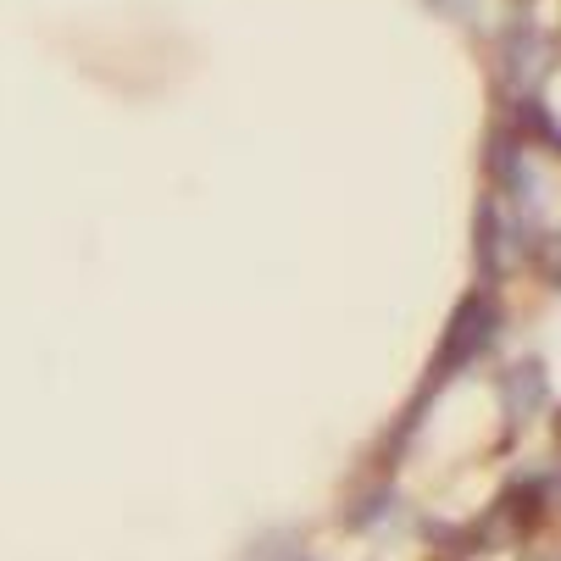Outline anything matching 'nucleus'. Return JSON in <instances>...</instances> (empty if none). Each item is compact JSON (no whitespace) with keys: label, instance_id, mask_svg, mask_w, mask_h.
I'll return each instance as SVG.
<instances>
[{"label":"nucleus","instance_id":"f257e3e1","mask_svg":"<svg viewBox=\"0 0 561 561\" xmlns=\"http://www.w3.org/2000/svg\"><path fill=\"white\" fill-rule=\"evenodd\" d=\"M512 233H517V222H512V211L501 206V195L478 201V211H472V267H478V289H495V284L506 278V267H512L506 239H512Z\"/></svg>","mask_w":561,"mask_h":561},{"label":"nucleus","instance_id":"f03ea898","mask_svg":"<svg viewBox=\"0 0 561 561\" xmlns=\"http://www.w3.org/2000/svg\"><path fill=\"white\" fill-rule=\"evenodd\" d=\"M501 407H506V417L517 428L545 417V407H550V373H545L539 356H523V362H512L501 373Z\"/></svg>","mask_w":561,"mask_h":561},{"label":"nucleus","instance_id":"7ed1b4c3","mask_svg":"<svg viewBox=\"0 0 561 561\" xmlns=\"http://www.w3.org/2000/svg\"><path fill=\"white\" fill-rule=\"evenodd\" d=\"M501 56H506V78H512V84H523L528 67H539V61L550 56V45L539 39L534 23H512V34L501 39Z\"/></svg>","mask_w":561,"mask_h":561},{"label":"nucleus","instance_id":"20e7f679","mask_svg":"<svg viewBox=\"0 0 561 561\" xmlns=\"http://www.w3.org/2000/svg\"><path fill=\"white\" fill-rule=\"evenodd\" d=\"M512 134H517L523 145H528V139H539V145H550V150L561 156V123H556L539 101H517V128H512Z\"/></svg>","mask_w":561,"mask_h":561},{"label":"nucleus","instance_id":"39448f33","mask_svg":"<svg viewBox=\"0 0 561 561\" xmlns=\"http://www.w3.org/2000/svg\"><path fill=\"white\" fill-rule=\"evenodd\" d=\"M534 262H539L545 278L561 289V233H545V239H539V245H534Z\"/></svg>","mask_w":561,"mask_h":561},{"label":"nucleus","instance_id":"423d86ee","mask_svg":"<svg viewBox=\"0 0 561 561\" xmlns=\"http://www.w3.org/2000/svg\"><path fill=\"white\" fill-rule=\"evenodd\" d=\"M428 7L445 12V18H456V23H461V18H478V0H428Z\"/></svg>","mask_w":561,"mask_h":561},{"label":"nucleus","instance_id":"0eeeda50","mask_svg":"<svg viewBox=\"0 0 561 561\" xmlns=\"http://www.w3.org/2000/svg\"><path fill=\"white\" fill-rule=\"evenodd\" d=\"M550 434H556V439H561V407H556V412H550Z\"/></svg>","mask_w":561,"mask_h":561},{"label":"nucleus","instance_id":"6e6552de","mask_svg":"<svg viewBox=\"0 0 561 561\" xmlns=\"http://www.w3.org/2000/svg\"><path fill=\"white\" fill-rule=\"evenodd\" d=\"M556 56H561V39H556Z\"/></svg>","mask_w":561,"mask_h":561}]
</instances>
